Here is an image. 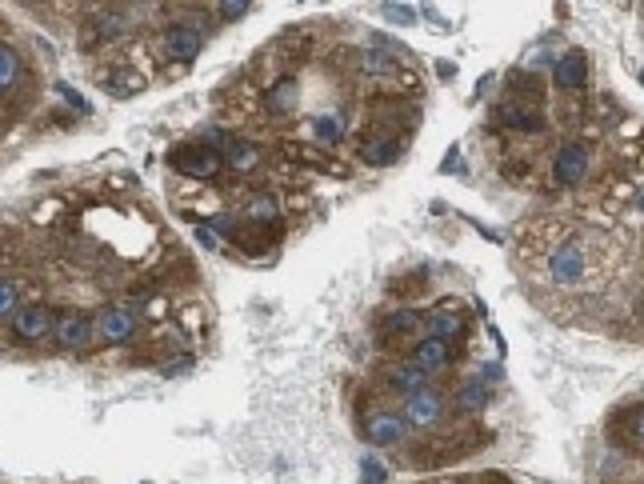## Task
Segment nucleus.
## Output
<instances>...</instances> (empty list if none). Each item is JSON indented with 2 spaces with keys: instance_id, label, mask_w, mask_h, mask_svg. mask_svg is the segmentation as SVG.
Returning a JSON list of instances; mask_svg holds the SVG:
<instances>
[{
  "instance_id": "obj_26",
  "label": "nucleus",
  "mask_w": 644,
  "mask_h": 484,
  "mask_svg": "<svg viewBox=\"0 0 644 484\" xmlns=\"http://www.w3.org/2000/svg\"><path fill=\"white\" fill-rule=\"evenodd\" d=\"M312 140H316L320 148L340 144V140H344V120H340V116H332V112L316 116V120H312Z\"/></svg>"
},
{
  "instance_id": "obj_9",
  "label": "nucleus",
  "mask_w": 644,
  "mask_h": 484,
  "mask_svg": "<svg viewBox=\"0 0 644 484\" xmlns=\"http://www.w3.org/2000/svg\"><path fill=\"white\" fill-rule=\"evenodd\" d=\"M424 336H432V340L452 348L456 340L468 336V312L460 304H452V300H440L432 312H424Z\"/></svg>"
},
{
  "instance_id": "obj_29",
  "label": "nucleus",
  "mask_w": 644,
  "mask_h": 484,
  "mask_svg": "<svg viewBox=\"0 0 644 484\" xmlns=\"http://www.w3.org/2000/svg\"><path fill=\"white\" fill-rule=\"evenodd\" d=\"M252 4H216V20H244Z\"/></svg>"
},
{
  "instance_id": "obj_18",
  "label": "nucleus",
  "mask_w": 644,
  "mask_h": 484,
  "mask_svg": "<svg viewBox=\"0 0 644 484\" xmlns=\"http://www.w3.org/2000/svg\"><path fill=\"white\" fill-rule=\"evenodd\" d=\"M220 164L236 176H248L260 168V144L256 140H244V136H228L224 148H220Z\"/></svg>"
},
{
  "instance_id": "obj_21",
  "label": "nucleus",
  "mask_w": 644,
  "mask_h": 484,
  "mask_svg": "<svg viewBox=\"0 0 644 484\" xmlns=\"http://www.w3.org/2000/svg\"><path fill=\"white\" fill-rule=\"evenodd\" d=\"M400 140L396 136H364L360 144H356V156L364 160V164H372V168H384V164H396L400 160Z\"/></svg>"
},
{
  "instance_id": "obj_13",
  "label": "nucleus",
  "mask_w": 644,
  "mask_h": 484,
  "mask_svg": "<svg viewBox=\"0 0 644 484\" xmlns=\"http://www.w3.org/2000/svg\"><path fill=\"white\" fill-rule=\"evenodd\" d=\"M260 104H264V112H268V116H276V120L296 116V108H300V80H296L292 72L276 76V80L260 92Z\"/></svg>"
},
{
  "instance_id": "obj_6",
  "label": "nucleus",
  "mask_w": 644,
  "mask_h": 484,
  "mask_svg": "<svg viewBox=\"0 0 644 484\" xmlns=\"http://www.w3.org/2000/svg\"><path fill=\"white\" fill-rule=\"evenodd\" d=\"M588 168H592V148L584 140H564L552 152V188H576V184H584Z\"/></svg>"
},
{
  "instance_id": "obj_34",
  "label": "nucleus",
  "mask_w": 644,
  "mask_h": 484,
  "mask_svg": "<svg viewBox=\"0 0 644 484\" xmlns=\"http://www.w3.org/2000/svg\"><path fill=\"white\" fill-rule=\"evenodd\" d=\"M0 260H4V248H0Z\"/></svg>"
},
{
  "instance_id": "obj_30",
  "label": "nucleus",
  "mask_w": 644,
  "mask_h": 484,
  "mask_svg": "<svg viewBox=\"0 0 644 484\" xmlns=\"http://www.w3.org/2000/svg\"><path fill=\"white\" fill-rule=\"evenodd\" d=\"M56 92H60V100H68L76 112H88V100H84V96H80L72 84H56Z\"/></svg>"
},
{
  "instance_id": "obj_8",
  "label": "nucleus",
  "mask_w": 644,
  "mask_h": 484,
  "mask_svg": "<svg viewBox=\"0 0 644 484\" xmlns=\"http://www.w3.org/2000/svg\"><path fill=\"white\" fill-rule=\"evenodd\" d=\"M160 48H164L168 60L192 64L200 56V48H204V32H200L196 20H168V28L160 32Z\"/></svg>"
},
{
  "instance_id": "obj_2",
  "label": "nucleus",
  "mask_w": 644,
  "mask_h": 484,
  "mask_svg": "<svg viewBox=\"0 0 644 484\" xmlns=\"http://www.w3.org/2000/svg\"><path fill=\"white\" fill-rule=\"evenodd\" d=\"M168 168L180 172L184 180H216L220 176V152L204 140H188V144H176L168 152Z\"/></svg>"
},
{
  "instance_id": "obj_16",
  "label": "nucleus",
  "mask_w": 644,
  "mask_h": 484,
  "mask_svg": "<svg viewBox=\"0 0 644 484\" xmlns=\"http://www.w3.org/2000/svg\"><path fill=\"white\" fill-rule=\"evenodd\" d=\"M244 220L256 224V232H268L276 236L280 232V220H284V208H280V196L276 192H252L248 204H244Z\"/></svg>"
},
{
  "instance_id": "obj_22",
  "label": "nucleus",
  "mask_w": 644,
  "mask_h": 484,
  "mask_svg": "<svg viewBox=\"0 0 644 484\" xmlns=\"http://www.w3.org/2000/svg\"><path fill=\"white\" fill-rule=\"evenodd\" d=\"M488 396H492V384L476 372V376H468V380L456 388V408H460V412H480V408L488 404Z\"/></svg>"
},
{
  "instance_id": "obj_4",
  "label": "nucleus",
  "mask_w": 644,
  "mask_h": 484,
  "mask_svg": "<svg viewBox=\"0 0 644 484\" xmlns=\"http://www.w3.org/2000/svg\"><path fill=\"white\" fill-rule=\"evenodd\" d=\"M92 332H96V340H100V344H108V348H124V344H132V340H136V332H140V316H136V308H132V304H108V308H100V316L92 320Z\"/></svg>"
},
{
  "instance_id": "obj_28",
  "label": "nucleus",
  "mask_w": 644,
  "mask_h": 484,
  "mask_svg": "<svg viewBox=\"0 0 644 484\" xmlns=\"http://www.w3.org/2000/svg\"><path fill=\"white\" fill-rule=\"evenodd\" d=\"M20 308V284L12 276H0V320H12Z\"/></svg>"
},
{
  "instance_id": "obj_11",
  "label": "nucleus",
  "mask_w": 644,
  "mask_h": 484,
  "mask_svg": "<svg viewBox=\"0 0 644 484\" xmlns=\"http://www.w3.org/2000/svg\"><path fill=\"white\" fill-rule=\"evenodd\" d=\"M52 324H56V312L48 304H20L12 316V340H20V344L52 340Z\"/></svg>"
},
{
  "instance_id": "obj_14",
  "label": "nucleus",
  "mask_w": 644,
  "mask_h": 484,
  "mask_svg": "<svg viewBox=\"0 0 644 484\" xmlns=\"http://www.w3.org/2000/svg\"><path fill=\"white\" fill-rule=\"evenodd\" d=\"M420 328H424V312H420L416 304L388 308V312H380V320H376V336H380V340H416Z\"/></svg>"
},
{
  "instance_id": "obj_31",
  "label": "nucleus",
  "mask_w": 644,
  "mask_h": 484,
  "mask_svg": "<svg viewBox=\"0 0 644 484\" xmlns=\"http://www.w3.org/2000/svg\"><path fill=\"white\" fill-rule=\"evenodd\" d=\"M388 480V468L380 460H364V484H384Z\"/></svg>"
},
{
  "instance_id": "obj_24",
  "label": "nucleus",
  "mask_w": 644,
  "mask_h": 484,
  "mask_svg": "<svg viewBox=\"0 0 644 484\" xmlns=\"http://www.w3.org/2000/svg\"><path fill=\"white\" fill-rule=\"evenodd\" d=\"M100 84L112 92V96H136L140 88H144V80L132 72V68H108V72H100Z\"/></svg>"
},
{
  "instance_id": "obj_23",
  "label": "nucleus",
  "mask_w": 644,
  "mask_h": 484,
  "mask_svg": "<svg viewBox=\"0 0 644 484\" xmlns=\"http://www.w3.org/2000/svg\"><path fill=\"white\" fill-rule=\"evenodd\" d=\"M20 76H24V64H20L16 48L0 44V100H8L20 88Z\"/></svg>"
},
{
  "instance_id": "obj_7",
  "label": "nucleus",
  "mask_w": 644,
  "mask_h": 484,
  "mask_svg": "<svg viewBox=\"0 0 644 484\" xmlns=\"http://www.w3.org/2000/svg\"><path fill=\"white\" fill-rule=\"evenodd\" d=\"M492 120L512 132V136H544L548 132V112L540 104H520V100H504L492 108Z\"/></svg>"
},
{
  "instance_id": "obj_27",
  "label": "nucleus",
  "mask_w": 644,
  "mask_h": 484,
  "mask_svg": "<svg viewBox=\"0 0 644 484\" xmlns=\"http://www.w3.org/2000/svg\"><path fill=\"white\" fill-rule=\"evenodd\" d=\"M356 68H360L364 76H388V72L396 68V60H392L384 48H364V52H356Z\"/></svg>"
},
{
  "instance_id": "obj_20",
  "label": "nucleus",
  "mask_w": 644,
  "mask_h": 484,
  "mask_svg": "<svg viewBox=\"0 0 644 484\" xmlns=\"http://www.w3.org/2000/svg\"><path fill=\"white\" fill-rule=\"evenodd\" d=\"M612 440H616L620 448H628V452H636V448H640V440H644V416H640V404H624V408L616 412V420H612Z\"/></svg>"
},
{
  "instance_id": "obj_10",
  "label": "nucleus",
  "mask_w": 644,
  "mask_h": 484,
  "mask_svg": "<svg viewBox=\"0 0 644 484\" xmlns=\"http://www.w3.org/2000/svg\"><path fill=\"white\" fill-rule=\"evenodd\" d=\"M52 340L64 348V352H88L96 332H92V316L80 312V308H64L56 312V324H52Z\"/></svg>"
},
{
  "instance_id": "obj_5",
  "label": "nucleus",
  "mask_w": 644,
  "mask_h": 484,
  "mask_svg": "<svg viewBox=\"0 0 644 484\" xmlns=\"http://www.w3.org/2000/svg\"><path fill=\"white\" fill-rule=\"evenodd\" d=\"M360 428H364V440L376 444V448H400V444L408 440V432H412V428L404 424V416H400L396 408H384V404L364 408Z\"/></svg>"
},
{
  "instance_id": "obj_3",
  "label": "nucleus",
  "mask_w": 644,
  "mask_h": 484,
  "mask_svg": "<svg viewBox=\"0 0 644 484\" xmlns=\"http://www.w3.org/2000/svg\"><path fill=\"white\" fill-rule=\"evenodd\" d=\"M128 32H132V12L128 8H96L80 28V48L92 52V48L124 40Z\"/></svg>"
},
{
  "instance_id": "obj_32",
  "label": "nucleus",
  "mask_w": 644,
  "mask_h": 484,
  "mask_svg": "<svg viewBox=\"0 0 644 484\" xmlns=\"http://www.w3.org/2000/svg\"><path fill=\"white\" fill-rule=\"evenodd\" d=\"M380 12H384L388 20H404V24H412V20H416V12H412V8H400V4H384Z\"/></svg>"
},
{
  "instance_id": "obj_12",
  "label": "nucleus",
  "mask_w": 644,
  "mask_h": 484,
  "mask_svg": "<svg viewBox=\"0 0 644 484\" xmlns=\"http://www.w3.org/2000/svg\"><path fill=\"white\" fill-rule=\"evenodd\" d=\"M444 412H448V400L432 384L420 388V392H412V396H404V408H400V416H404L408 428H436L444 420Z\"/></svg>"
},
{
  "instance_id": "obj_1",
  "label": "nucleus",
  "mask_w": 644,
  "mask_h": 484,
  "mask_svg": "<svg viewBox=\"0 0 644 484\" xmlns=\"http://www.w3.org/2000/svg\"><path fill=\"white\" fill-rule=\"evenodd\" d=\"M596 276V260H592V244L580 232H560L548 244L544 256V284L560 288V292H584Z\"/></svg>"
},
{
  "instance_id": "obj_17",
  "label": "nucleus",
  "mask_w": 644,
  "mask_h": 484,
  "mask_svg": "<svg viewBox=\"0 0 644 484\" xmlns=\"http://www.w3.org/2000/svg\"><path fill=\"white\" fill-rule=\"evenodd\" d=\"M380 380H384V388L388 392H396V396H412V392H420V388H428V372H420L412 360H392V364H384L380 368Z\"/></svg>"
},
{
  "instance_id": "obj_33",
  "label": "nucleus",
  "mask_w": 644,
  "mask_h": 484,
  "mask_svg": "<svg viewBox=\"0 0 644 484\" xmlns=\"http://www.w3.org/2000/svg\"><path fill=\"white\" fill-rule=\"evenodd\" d=\"M192 236H196V240H200V244H204V248H212V252H216V248H220V240H216V236H212V232H208V228H204V224H196V228H192Z\"/></svg>"
},
{
  "instance_id": "obj_25",
  "label": "nucleus",
  "mask_w": 644,
  "mask_h": 484,
  "mask_svg": "<svg viewBox=\"0 0 644 484\" xmlns=\"http://www.w3.org/2000/svg\"><path fill=\"white\" fill-rule=\"evenodd\" d=\"M204 228L216 236V240H228V244H240L244 240V228H240V216L236 212H212L204 220Z\"/></svg>"
},
{
  "instance_id": "obj_19",
  "label": "nucleus",
  "mask_w": 644,
  "mask_h": 484,
  "mask_svg": "<svg viewBox=\"0 0 644 484\" xmlns=\"http://www.w3.org/2000/svg\"><path fill=\"white\" fill-rule=\"evenodd\" d=\"M408 360L420 368V372H444L448 364H452V348L448 344H440V340H432V336H416L412 340V348H408Z\"/></svg>"
},
{
  "instance_id": "obj_15",
  "label": "nucleus",
  "mask_w": 644,
  "mask_h": 484,
  "mask_svg": "<svg viewBox=\"0 0 644 484\" xmlns=\"http://www.w3.org/2000/svg\"><path fill=\"white\" fill-rule=\"evenodd\" d=\"M584 80H588V56L580 48H568V52H560L552 60V84H556V92L572 96V92L584 88Z\"/></svg>"
}]
</instances>
